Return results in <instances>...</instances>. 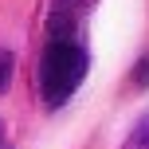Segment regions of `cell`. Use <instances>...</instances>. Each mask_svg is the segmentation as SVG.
I'll use <instances>...</instances> for the list:
<instances>
[{
  "instance_id": "1",
  "label": "cell",
  "mask_w": 149,
  "mask_h": 149,
  "mask_svg": "<svg viewBox=\"0 0 149 149\" xmlns=\"http://www.w3.org/2000/svg\"><path fill=\"white\" fill-rule=\"evenodd\" d=\"M86 67H90V55L82 47V31H47V47H43V59H39V71H36L43 102L51 110H59L82 86Z\"/></svg>"
},
{
  "instance_id": "2",
  "label": "cell",
  "mask_w": 149,
  "mask_h": 149,
  "mask_svg": "<svg viewBox=\"0 0 149 149\" xmlns=\"http://www.w3.org/2000/svg\"><path fill=\"white\" fill-rule=\"evenodd\" d=\"M98 0H51V16L55 20H71V24H82L86 12L94 8Z\"/></svg>"
},
{
  "instance_id": "3",
  "label": "cell",
  "mask_w": 149,
  "mask_h": 149,
  "mask_svg": "<svg viewBox=\"0 0 149 149\" xmlns=\"http://www.w3.org/2000/svg\"><path fill=\"white\" fill-rule=\"evenodd\" d=\"M122 149H149V114H141L134 122V130H130V137H126Z\"/></svg>"
},
{
  "instance_id": "4",
  "label": "cell",
  "mask_w": 149,
  "mask_h": 149,
  "mask_svg": "<svg viewBox=\"0 0 149 149\" xmlns=\"http://www.w3.org/2000/svg\"><path fill=\"white\" fill-rule=\"evenodd\" d=\"M12 71H16V55L0 47V94H8V86H12Z\"/></svg>"
},
{
  "instance_id": "5",
  "label": "cell",
  "mask_w": 149,
  "mask_h": 149,
  "mask_svg": "<svg viewBox=\"0 0 149 149\" xmlns=\"http://www.w3.org/2000/svg\"><path fill=\"white\" fill-rule=\"evenodd\" d=\"M134 79H137V86H149V55L134 67Z\"/></svg>"
}]
</instances>
